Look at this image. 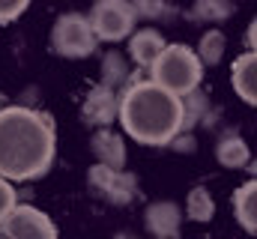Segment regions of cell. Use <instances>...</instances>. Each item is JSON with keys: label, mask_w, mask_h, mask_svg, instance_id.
Here are the masks:
<instances>
[{"label": "cell", "mask_w": 257, "mask_h": 239, "mask_svg": "<svg viewBox=\"0 0 257 239\" xmlns=\"http://www.w3.org/2000/svg\"><path fill=\"white\" fill-rule=\"evenodd\" d=\"M150 81H156L159 87H165L174 96H189L197 90L200 78H203V63L189 45H168L162 51V57L153 63L150 69Z\"/></svg>", "instance_id": "3"}, {"label": "cell", "mask_w": 257, "mask_h": 239, "mask_svg": "<svg viewBox=\"0 0 257 239\" xmlns=\"http://www.w3.org/2000/svg\"><path fill=\"white\" fill-rule=\"evenodd\" d=\"M233 212H236V221L257 233V179H248L245 185L236 188L233 194Z\"/></svg>", "instance_id": "13"}, {"label": "cell", "mask_w": 257, "mask_h": 239, "mask_svg": "<svg viewBox=\"0 0 257 239\" xmlns=\"http://www.w3.org/2000/svg\"><path fill=\"white\" fill-rule=\"evenodd\" d=\"M57 150L54 120L42 111L9 105L0 108V177L9 182L48 174Z\"/></svg>", "instance_id": "1"}, {"label": "cell", "mask_w": 257, "mask_h": 239, "mask_svg": "<svg viewBox=\"0 0 257 239\" xmlns=\"http://www.w3.org/2000/svg\"><path fill=\"white\" fill-rule=\"evenodd\" d=\"M230 81H233V90L242 102L254 105L257 108V54L248 51L242 57L233 60L230 66Z\"/></svg>", "instance_id": "11"}, {"label": "cell", "mask_w": 257, "mask_h": 239, "mask_svg": "<svg viewBox=\"0 0 257 239\" xmlns=\"http://www.w3.org/2000/svg\"><path fill=\"white\" fill-rule=\"evenodd\" d=\"M128 3H132L135 12L144 15V18H159V15H165V0H128Z\"/></svg>", "instance_id": "20"}, {"label": "cell", "mask_w": 257, "mask_h": 239, "mask_svg": "<svg viewBox=\"0 0 257 239\" xmlns=\"http://www.w3.org/2000/svg\"><path fill=\"white\" fill-rule=\"evenodd\" d=\"M12 206H18V191L6 177H0V215H6Z\"/></svg>", "instance_id": "21"}, {"label": "cell", "mask_w": 257, "mask_h": 239, "mask_svg": "<svg viewBox=\"0 0 257 239\" xmlns=\"http://www.w3.org/2000/svg\"><path fill=\"white\" fill-rule=\"evenodd\" d=\"M186 123L183 96L168 93L156 81H132L120 93V126L135 144L165 147Z\"/></svg>", "instance_id": "2"}, {"label": "cell", "mask_w": 257, "mask_h": 239, "mask_svg": "<svg viewBox=\"0 0 257 239\" xmlns=\"http://www.w3.org/2000/svg\"><path fill=\"white\" fill-rule=\"evenodd\" d=\"M192 15L200 21H224L227 15H233V3L230 0H197Z\"/></svg>", "instance_id": "17"}, {"label": "cell", "mask_w": 257, "mask_h": 239, "mask_svg": "<svg viewBox=\"0 0 257 239\" xmlns=\"http://www.w3.org/2000/svg\"><path fill=\"white\" fill-rule=\"evenodd\" d=\"M224 48H227V36L218 30V27H212V30H206L203 36H200V45H197V57L203 66H218L221 57H224Z\"/></svg>", "instance_id": "15"}, {"label": "cell", "mask_w": 257, "mask_h": 239, "mask_svg": "<svg viewBox=\"0 0 257 239\" xmlns=\"http://www.w3.org/2000/svg\"><path fill=\"white\" fill-rule=\"evenodd\" d=\"M251 171H254V174H257V168H251Z\"/></svg>", "instance_id": "24"}, {"label": "cell", "mask_w": 257, "mask_h": 239, "mask_svg": "<svg viewBox=\"0 0 257 239\" xmlns=\"http://www.w3.org/2000/svg\"><path fill=\"white\" fill-rule=\"evenodd\" d=\"M93 153H96V162L105 165V168H114V171H123L126 168V144L117 132L111 129H99L93 135Z\"/></svg>", "instance_id": "12"}, {"label": "cell", "mask_w": 257, "mask_h": 239, "mask_svg": "<svg viewBox=\"0 0 257 239\" xmlns=\"http://www.w3.org/2000/svg\"><path fill=\"white\" fill-rule=\"evenodd\" d=\"M186 215L192 221H200V224L215 215V200H212V194L203 185H194L192 191H189V197H186Z\"/></svg>", "instance_id": "16"}, {"label": "cell", "mask_w": 257, "mask_h": 239, "mask_svg": "<svg viewBox=\"0 0 257 239\" xmlns=\"http://www.w3.org/2000/svg\"><path fill=\"white\" fill-rule=\"evenodd\" d=\"M27 6H30V0H0V24H9V21L21 18Z\"/></svg>", "instance_id": "19"}, {"label": "cell", "mask_w": 257, "mask_h": 239, "mask_svg": "<svg viewBox=\"0 0 257 239\" xmlns=\"http://www.w3.org/2000/svg\"><path fill=\"white\" fill-rule=\"evenodd\" d=\"M102 69L108 72V75H105V81H102V84H108V87H114L117 81H123V78H126V66H123V60L117 57V54H108L105 63H102Z\"/></svg>", "instance_id": "18"}, {"label": "cell", "mask_w": 257, "mask_h": 239, "mask_svg": "<svg viewBox=\"0 0 257 239\" xmlns=\"http://www.w3.org/2000/svg\"><path fill=\"white\" fill-rule=\"evenodd\" d=\"M0 239H57V224L36 206H12L0 215Z\"/></svg>", "instance_id": "6"}, {"label": "cell", "mask_w": 257, "mask_h": 239, "mask_svg": "<svg viewBox=\"0 0 257 239\" xmlns=\"http://www.w3.org/2000/svg\"><path fill=\"white\" fill-rule=\"evenodd\" d=\"M215 159H218L224 168L239 171V168H245V165L251 162V153H248V144H245L242 138L230 135V138H221V141L215 144Z\"/></svg>", "instance_id": "14"}, {"label": "cell", "mask_w": 257, "mask_h": 239, "mask_svg": "<svg viewBox=\"0 0 257 239\" xmlns=\"http://www.w3.org/2000/svg\"><path fill=\"white\" fill-rule=\"evenodd\" d=\"M90 27L102 42H120L135 30L138 12L128 0H96L90 9Z\"/></svg>", "instance_id": "5"}, {"label": "cell", "mask_w": 257, "mask_h": 239, "mask_svg": "<svg viewBox=\"0 0 257 239\" xmlns=\"http://www.w3.org/2000/svg\"><path fill=\"white\" fill-rule=\"evenodd\" d=\"M87 182L96 194H102L105 200L123 206V203H132L138 197V177L128 174V171H114V168H105V165H93L90 174H87Z\"/></svg>", "instance_id": "7"}, {"label": "cell", "mask_w": 257, "mask_h": 239, "mask_svg": "<svg viewBox=\"0 0 257 239\" xmlns=\"http://www.w3.org/2000/svg\"><path fill=\"white\" fill-rule=\"evenodd\" d=\"M81 117L87 126H102V129H108L114 120H120V96L114 93V87L96 84L81 105Z\"/></svg>", "instance_id": "8"}, {"label": "cell", "mask_w": 257, "mask_h": 239, "mask_svg": "<svg viewBox=\"0 0 257 239\" xmlns=\"http://www.w3.org/2000/svg\"><path fill=\"white\" fill-rule=\"evenodd\" d=\"M168 48L165 36L153 27H144V30H135L132 39H128V54L132 60L141 66V69H153V63L162 57V51Z\"/></svg>", "instance_id": "10"}, {"label": "cell", "mask_w": 257, "mask_h": 239, "mask_svg": "<svg viewBox=\"0 0 257 239\" xmlns=\"http://www.w3.org/2000/svg\"><path fill=\"white\" fill-rule=\"evenodd\" d=\"M180 221H183V212H180V206L171 203V200H156V203H150L147 212H144V224H147V230L156 239L180 236Z\"/></svg>", "instance_id": "9"}, {"label": "cell", "mask_w": 257, "mask_h": 239, "mask_svg": "<svg viewBox=\"0 0 257 239\" xmlns=\"http://www.w3.org/2000/svg\"><path fill=\"white\" fill-rule=\"evenodd\" d=\"M245 42H248V48H251V51L257 54V18L251 21V24H248V33H245Z\"/></svg>", "instance_id": "22"}, {"label": "cell", "mask_w": 257, "mask_h": 239, "mask_svg": "<svg viewBox=\"0 0 257 239\" xmlns=\"http://www.w3.org/2000/svg\"><path fill=\"white\" fill-rule=\"evenodd\" d=\"M0 108H6V105H3V99H0Z\"/></svg>", "instance_id": "23"}, {"label": "cell", "mask_w": 257, "mask_h": 239, "mask_svg": "<svg viewBox=\"0 0 257 239\" xmlns=\"http://www.w3.org/2000/svg\"><path fill=\"white\" fill-rule=\"evenodd\" d=\"M96 33L90 27V18L81 12H66L57 18L54 30H51V51L69 60L90 57L96 51Z\"/></svg>", "instance_id": "4"}]
</instances>
